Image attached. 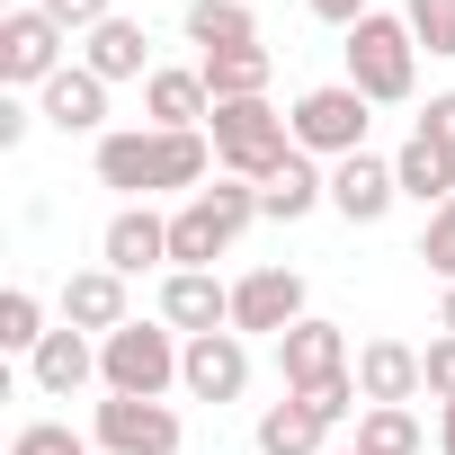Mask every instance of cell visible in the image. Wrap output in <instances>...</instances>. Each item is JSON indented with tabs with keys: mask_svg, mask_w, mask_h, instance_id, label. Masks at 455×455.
I'll return each mask as SVG.
<instances>
[{
	"mask_svg": "<svg viewBox=\"0 0 455 455\" xmlns=\"http://www.w3.org/2000/svg\"><path fill=\"white\" fill-rule=\"evenodd\" d=\"M419 357H428V393H437V411H446V402H455V339L437 331V339H428Z\"/></svg>",
	"mask_w": 455,
	"mask_h": 455,
	"instance_id": "obj_32",
	"label": "cell"
},
{
	"mask_svg": "<svg viewBox=\"0 0 455 455\" xmlns=\"http://www.w3.org/2000/svg\"><path fill=\"white\" fill-rule=\"evenodd\" d=\"M179 384H188L196 402H242V393H251V339H242V331H205V339H188Z\"/></svg>",
	"mask_w": 455,
	"mask_h": 455,
	"instance_id": "obj_11",
	"label": "cell"
},
{
	"mask_svg": "<svg viewBox=\"0 0 455 455\" xmlns=\"http://www.w3.org/2000/svg\"><path fill=\"white\" fill-rule=\"evenodd\" d=\"M295 322H304V277L295 268H251L233 286V331L242 339H286Z\"/></svg>",
	"mask_w": 455,
	"mask_h": 455,
	"instance_id": "obj_10",
	"label": "cell"
},
{
	"mask_svg": "<svg viewBox=\"0 0 455 455\" xmlns=\"http://www.w3.org/2000/svg\"><path fill=\"white\" fill-rule=\"evenodd\" d=\"M179 411L170 402H134V393H108L99 419H90V446L99 455H179Z\"/></svg>",
	"mask_w": 455,
	"mask_h": 455,
	"instance_id": "obj_8",
	"label": "cell"
},
{
	"mask_svg": "<svg viewBox=\"0 0 455 455\" xmlns=\"http://www.w3.org/2000/svg\"><path fill=\"white\" fill-rule=\"evenodd\" d=\"M161 322H170L179 339L233 331V286H214V268H170V277H161Z\"/></svg>",
	"mask_w": 455,
	"mask_h": 455,
	"instance_id": "obj_13",
	"label": "cell"
},
{
	"mask_svg": "<svg viewBox=\"0 0 455 455\" xmlns=\"http://www.w3.org/2000/svg\"><path fill=\"white\" fill-rule=\"evenodd\" d=\"M331 455H366V446H331Z\"/></svg>",
	"mask_w": 455,
	"mask_h": 455,
	"instance_id": "obj_38",
	"label": "cell"
},
{
	"mask_svg": "<svg viewBox=\"0 0 455 455\" xmlns=\"http://www.w3.org/2000/svg\"><path fill=\"white\" fill-rule=\"evenodd\" d=\"M63 28L36 10V0H19V10H0V81L10 90H45L54 72H63Z\"/></svg>",
	"mask_w": 455,
	"mask_h": 455,
	"instance_id": "obj_7",
	"label": "cell"
},
{
	"mask_svg": "<svg viewBox=\"0 0 455 455\" xmlns=\"http://www.w3.org/2000/svg\"><path fill=\"white\" fill-rule=\"evenodd\" d=\"M28 125H36V108L10 90V99H0V152H19V143H28Z\"/></svg>",
	"mask_w": 455,
	"mask_h": 455,
	"instance_id": "obj_34",
	"label": "cell"
},
{
	"mask_svg": "<svg viewBox=\"0 0 455 455\" xmlns=\"http://www.w3.org/2000/svg\"><path fill=\"white\" fill-rule=\"evenodd\" d=\"M81 63H90L108 90H116V81H152V72H161V63L143 54V19H125V10H116L108 28H90V36H81Z\"/></svg>",
	"mask_w": 455,
	"mask_h": 455,
	"instance_id": "obj_19",
	"label": "cell"
},
{
	"mask_svg": "<svg viewBox=\"0 0 455 455\" xmlns=\"http://www.w3.org/2000/svg\"><path fill=\"white\" fill-rule=\"evenodd\" d=\"M437 331H446V339H455V286H446V304H437Z\"/></svg>",
	"mask_w": 455,
	"mask_h": 455,
	"instance_id": "obj_37",
	"label": "cell"
},
{
	"mask_svg": "<svg viewBox=\"0 0 455 455\" xmlns=\"http://www.w3.org/2000/svg\"><path fill=\"white\" fill-rule=\"evenodd\" d=\"M90 161H99V188H116L125 205H143V196H196V188L214 179V134H205V125H196V134L108 125Z\"/></svg>",
	"mask_w": 455,
	"mask_h": 455,
	"instance_id": "obj_1",
	"label": "cell"
},
{
	"mask_svg": "<svg viewBox=\"0 0 455 455\" xmlns=\"http://www.w3.org/2000/svg\"><path fill=\"white\" fill-rule=\"evenodd\" d=\"M0 348H10V357H36V348H45V304H36L28 286L0 295Z\"/></svg>",
	"mask_w": 455,
	"mask_h": 455,
	"instance_id": "obj_27",
	"label": "cell"
},
{
	"mask_svg": "<svg viewBox=\"0 0 455 455\" xmlns=\"http://www.w3.org/2000/svg\"><path fill=\"white\" fill-rule=\"evenodd\" d=\"M393 196H402V179H393L384 152H348V161H331V205H339L348 223H384Z\"/></svg>",
	"mask_w": 455,
	"mask_h": 455,
	"instance_id": "obj_17",
	"label": "cell"
},
{
	"mask_svg": "<svg viewBox=\"0 0 455 455\" xmlns=\"http://www.w3.org/2000/svg\"><path fill=\"white\" fill-rule=\"evenodd\" d=\"M304 10H313V19H322V28H339V36H348V28H357V19H366V0H304Z\"/></svg>",
	"mask_w": 455,
	"mask_h": 455,
	"instance_id": "obj_35",
	"label": "cell"
},
{
	"mask_svg": "<svg viewBox=\"0 0 455 455\" xmlns=\"http://www.w3.org/2000/svg\"><path fill=\"white\" fill-rule=\"evenodd\" d=\"M419 259H428V268H437V277L455 286V196H446V205H437V214L419 223Z\"/></svg>",
	"mask_w": 455,
	"mask_h": 455,
	"instance_id": "obj_30",
	"label": "cell"
},
{
	"mask_svg": "<svg viewBox=\"0 0 455 455\" xmlns=\"http://www.w3.org/2000/svg\"><path fill=\"white\" fill-rule=\"evenodd\" d=\"M63 322H72V331H99V339L125 331V322H134V313H125V277H116V268H72V277H63Z\"/></svg>",
	"mask_w": 455,
	"mask_h": 455,
	"instance_id": "obj_21",
	"label": "cell"
},
{
	"mask_svg": "<svg viewBox=\"0 0 455 455\" xmlns=\"http://www.w3.org/2000/svg\"><path fill=\"white\" fill-rule=\"evenodd\" d=\"M357 446H366V455H419L428 437H419V411L375 402V411H357Z\"/></svg>",
	"mask_w": 455,
	"mask_h": 455,
	"instance_id": "obj_26",
	"label": "cell"
},
{
	"mask_svg": "<svg viewBox=\"0 0 455 455\" xmlns=\"http://www.w3.org/2000/svg\"><path fill=\"white\" fill-rule=\"evenodd\" d=\"M36 116H45L54 134H108V81H99L90 63H63V72L36 90Z\"/></svg>",
	"mask_w": 455,
	"mask_h": 455,
	"instance_id": "obj_14",
	"label": "cell"
},
{
	"mask_svg": "<svg viewBox=\"0 0 455 455\" xmlns=\"http://www.w3.org/2000/svg\"><path fill=\"white\" fill-rule=\"evenodd\" d=\"M99 268H116V277L170 268V214H152V205H116L108 233H99Z\"/></svg>",
	"mask_w": 455,
	"mask_h": 455,
	"instance_id": "obj_12",
	"label": "cell"
},
{
	"mask_svg": "<svg viewBox=\"0 0 455 455\" xmlns=\"http://www.w3.org/2000/svg\"><path fill=\"white\" fill-rule=\"evenodd\" d=\"M419 134H428V143H437V152L455 161V90H437V99L419 108Z\"/></svg>",
	"mask_w": 455,
	"mask_h": 455,
	"instance_id": "obj_33",
	"label": "cell"
},
{
	"mask_svg": "<svg viewBox=\"0 0 455 455\" xmlns=\"http://www.w3.org/2000/svg\"><path fill=\"white\" fill-rule=\"evenodd\" d=\"M348 90H366L375 108H402V99L419 90V36H411V19L366 10V19L348 28Z\"/></svg>",
	"mask_w": 455,
	"mask_h": 455,
	"instance_id": "obj_3",
	"label": "cell"
},
{
	"mask_svg": "<svg viewBox=\"0 0 455 455\" xmlns=\"http://www.w3.org/2000/svg\"><path fill=\"white\" fill-rule=\"evenodd\" d=\"M196 72H205L214 108H223V99H268V72H277V54H268V45H233V54H196Z\"/></svg>",
	"mask_w": 455,
	"mask_h": 455,
	"instance_id": "obj_24",
	"label": "cell"
},
{
	"mask_svg": "<svg viewBox=\"0 0 455 455\" xmlns=\"http://www.w3.org/2000/svg\"><path fill=\"white\" fill-rule=\"evenodd\" d=\"M393 179H402V196H411V205H428V214L455 196V161H446V152H437L419 125L402 134V152H393Z\"/></svg>",
	"mask_w": 455,
	"mask_h": 455,
	"instance_id": "obj_23",
	"label": "cell"
},
{
	"mask_svg": "<svg viewBox=\"0 0 455 455\" xmlns=\"http://www.w3.org/2000/svg\"><path fill=\"white\" fill-rule=\"evenodd\" d=\"M259 455H331V419L304 393H286V402L259 411Z\"/></svg>",
	"mask_w": 455,
	"mask_h": 455,
	"instance_id": "obj_22",
	"label": "cell"
},
{
	"mask_svg": "<svg viewBox=\"0 0 455 455\" xmlns=\"http://www.w3.org/2000/svg\"><path fill=\"white\" fill-rule=\"evenodd\" d=\"M251 223H259V188L251 179H214V188L179 196V214H170V268H214Z\"/></svg>",
	"mask_w": 455,
	"mask_h": 455,
	"instance_id": "obj_2",
	"label": "cell"
},
{
	"mask_svg": "<svg viewBox=\"0 0 455 455\" xmlns=\"http://www.w3.org/2000/svg\"><path fill=\"white\" fill-rule=\"evenodd\" d=\"M286 125H295V152H313V161H348V152H366L375 99L348 90V81H322V90H304V99L286 108Z\"/></svg>",
	"mask_w": 455,
	"mask_h": 455,
	"instance_id": "obj_6",
	"label": "cell"
},
{
	"mask_svg": "<svg viewBox=\"0 0 455 455\" xmlns=\"http://www.w3.org/2000/svg\"><path fill=\"white\" fill-rule=\"evenodd\" d=\"M28 375H36V393H45V402H72L81 384H99V339L63 322V331H45V348L28 357Z\"/></svg>",
	"mask_w": 455,
	"mask_h": 455,
	"instance_id": "obj_18",
	"label": "cell"
},
{
	"mask_svg": "<svg viewBox=\"0 0 455 455\" xmlns=\"http://www.w3.org/2000/svg\"><path fill=\"white\" fill-rule=\"evenodd\" d=\"M205 134H214V170H223V179H251V188L295 152V125H286L268 99H223V108L205 116Z\"/></svg>",
	"mask_w": 455,
	"mask_h": 455,
	"instance_id": "obj_5",
	"label": "cell"
},
{
	"mask_svg": "<svg viewBox=\"0 0 455 455\" xmlns=\"http://www.w3.org/2000/svg\"><path fill=\"white\" fill-rule=\"evenodd\" d=\"M357 393H366V411H375V402H402V411H411V402L428 393V357H419L411 339H366V348H357Z\"/></svg>",
	"mask_w": 455,
	"mask_h": 455,
	"instance_id": "obj_15",
	"label": "cell"
},
{
	"mask_svg": "<svg viewBox=\"0 0 455 455\" xmlns=\"http://www.w3.org/2000/svg\"><path fill=\"white\" fill-rule=\"evenodd\" d=\"M437 455H455V402L437 411Z\"/></svg>",
	"mask_w": 455,
	"mask_h": 455,
	"instance_id": "obj_36",
	"label": "cell"
},
{
	"mask_svg": "<svg viewBox=\"0 0 455 455\" xmlns=\"http://www.w3.org/2000/svg\"><path fill=\"white\" fill-rule=\"evenodd\" d=\"M188 45H196V54L259 45V19H251V0H188Z\"/></svg>",
	"mask_w": 455,
	"mask_h": 455,
	"instance_id": "obj_25",
	"label": "cell"
},
{
	"mask_svg": "<svg viewBox=\"0 0 455 455\" xmlns=\"http://www.w3.org/2000/svg\"><path fill=\"white\" fill-rule=\"evenodd\" d=\"M10 455H90V437H81L72 419H28V428L10 437Z\"/></svg>",
	"mask_w": 455,
	"mask_h": 455,
	"instance_id": "obj_29",
	"label": "cell"
},
{
	"mask_svg": "<svg viewBox=\"0 0 455 455\" xmlns=\"http://www.w3.org/2000/svg\"><path fill=\"white\" fill-rule=\"evenodd\" d=\"M179 357H188V339H179L170 322H125V331L99 339V393L161 402V393L179 384Z\"/></svg>",
	"mask_w": 455,
	"mask_h": 455,
	"instance_id": "obj_4",
	"label": "cell"
},
{
	"mask_svg": "<svg viewBox=\"0 0 455 455\" xmlns=\"http://www.w3.org/2000/svg\"><path fill=\"white\" fill-rule=\"evenodd\" d=\"M36 10H45L63 36H90V28H108V19H116V0H36Z\"/></svg>",
	"mask_w": 455,
	"mask_h": 455,
	"instance_id": "obj_31",
	"label": "cell"
},
{
	"mask_svg": "<svg viewBox=\"0 0 455 455\" xmlns=\"http://www.w3.org/2000/svg\"><path fill=\"white\" fill-rule=\"evenodd\" d=\"M143 116H152L161 134H196V125L214 116V90H205V72H196V63H161V72L143 81Z\"/></svg>",
	"mask_w": 455,
	"mask_h": 455,
	"instance_id": "obj_16",
	"label": "cell"
},
{
	"mask_svg": "<svg viewBox=\"0 0 455 455\" xmlns=\"http://www.w3.org/2000/svg\"><path fill=\"white\" fill-rule=\"evenodd\" d=\"M402 19H411V36H419L428 54L455 63V0H402Z\"/></svg>",
	"mask_w": 455,
	"mask_h": 455,
	"instance_id": "obj_28",
	"label": "cell"
},
{
	"mask_svg": "<svg viewBox=\"0 0 455 455\" xmlns=\"http://www.w3.org/2000/svg\"><path fill=\"white\" fill-rule=\"evenodd\" d=\"M313 205H331V170H313V152H286V161L259 179V214H268V223H304Z\"/></svg>",
	"mask_w": 455,
	"mask_h": 455,
	"instance_id": "obj_20",
	"label": "cell"
},
{
	"mask_svg": "<svg viewBox=\"0 0 455 455\" xmlns=\"http://www.w3.org/2000/svg\"><path fill=\"white\" fill-rule=\"evenodd\" d=\"M277 375H286V393H322V384L357 375V366H348V331L322 322V313H304V322L277 339Z\"/></svg>",
	"mask_w": 455,
	"mask_h": 455,
	"instance_id": "obj_9",
	"label": "cell"
}]
</instances>
